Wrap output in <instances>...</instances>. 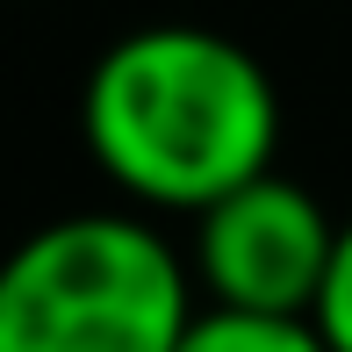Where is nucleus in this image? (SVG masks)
Returning a JSON list of instances; mask_svg holds the SVG:
<instances>
[{
	"label": "nucleus",
	"instance_id": "nucleus-5",
	"mask_svg": "<svg viewBox=\"0 0 352 352\" xmlns=\"http://www.w3.org/2000/svg\"><path fill=\"white\" fill-rule=\"evenodd\" d=\"M309 324L331 352H352V216L338 230V252H331V274H324V295H316Z\"/></svg>",
	"mask_w": 352,
	"mask_h": 352
},
{
	"label": "nucleus",
	"instance_id": "nucleus-3",
	"mask_svg": "<svg viewBox=\"0 0 352 352\" xmlns=\"http://www.w3.org/2000/svg\"><path fill=\"white\" fill-rule=\"evenodd\" d=\"M345 223L324 209V195L287 180L274 166L266 180L237 187L187 230V266L209 309H252V316H309L324 295L331 252Z\"/></svg>",
	"mask_w": 352,
	"mask_h": 352
},
{
	"label": "nucleus",
	"instance_id": "nucleus-2",
	"mask_svg": "<svg viewBox=\"0 0 352 352\" xmlns=\"http://www.w3.org/2000/svg\"><path fill=\"white\" fill-rule=\"evenodd\" d=\"M195 316V266L144 209L51 216L0 259V352H180Z\"/></svg>",
	"mask_w": 352,
	"mask_h": 352
},
{
	"label": "nucleus",
	"instance_id": "nucleus-1",
	"mask_svg": "<svg viewBox=\"0 0 352 352\" xmlns=\"http://www.w3.org/2000/svg\"><path fill=\"white\" fill-rule=\"evenodd\" d=\"M79 144L144 216H209L280 158V87L209 22L122 29L79 79Z\"/></svg>",
	"mask_w": 352,
	"mask_h": 352
},
{
	"label": "nucleus",
	"instance_id": "nucleus-4",
	"mask_svg": "<svg viewBox=\"0 0 352 352\" xmlns=\"http://www.w3.org/2000/svg\"><path fill=\"white\" fill-rule=\"evenodd\" d=\"M180 352H331L309 316H252V309H209L187 324Z\"/></svg>",
	"mask_w": 352,
	"mask_h": 352
}]
</instances>
